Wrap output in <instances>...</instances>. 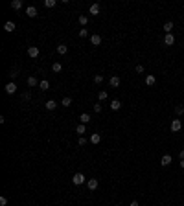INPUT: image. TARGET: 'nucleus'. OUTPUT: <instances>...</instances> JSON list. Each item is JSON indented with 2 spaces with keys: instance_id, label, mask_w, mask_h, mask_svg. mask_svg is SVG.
Segmentation results:
<instances>
[{
  "instance_id": "obj_32",
  "label": "nucleus",
  "mask_w": 184,
  "mask_h": 206,
  "mask_svg": "<svg viewBox=\"0 0 184 206\" xmlns=\"http://www.w3.org/2000/svg\"><path fill=\"white\" fill-rule=\"evenodd\" d=\"M22 99H24V101H30V99H31V94H30V92H22Z\"/></svg>"
},
{
  "instance_id": "obj_33",
  "label": "nucleus",
  "mask_w": 184,
  "mask_h": 206,
  "mask_svg": "<svg viewBox=\"0 0 184 206\" xmlns=\"http://www.w3.org/2000/svg\"><path fill=\"white\" fill-rule=\"evenodd\" d=\"M87 35H88V30H85V28H83V30H79V37H83V39H85Z\"/></svg>"
},
{
  "instance_id": "obj_2",
  "label": "nucleus",
  "mask_w": 184,
  "mask_h": 206,
  "mask_svg": "<svg viewBox=\"0 0 184 206\" xmlns=\"http://www.w3.org/2000/svg\"><path fill=\"white\" fill-rule=\"evenodd\" d=\"M72 182L76 184V186H81V184L85 182V175L83 173H76V175L72 177Z\"/></svg>"
},
{
  "instance_id": "obj_3",
  "label": "nucleus",
  "mask_w": 184,
  "mask_h": 206,
  "mask_svg": "<svg viewBox=\"0 0 184 206\" xmlns=\"http://www.w3.org/2000/svg\"><path fill=\"white\" fill-rule=\"evenodd\" d=\"M98 186H99V182H98V178H88L87 180V188L90 190V191H94V190H98Z\"/></svg>"
},
{
  "instance_id": "obj_29",
  "label": "nucleus",
  "mask_w": 184,
  "mask_h": 206,
  "mask_svg": "<svg viewBox=\"0 0 184 206\" xmlns=\"http://www.w3.org/2000/svg\"><path fill=\"white\" fill-rule=\"evenodd\" d=\"M94 83L101 85V83H103V75H101V74H96V75H94Z\"/></svg>"
},
{
  "instance_id": "obj_9",
  "label": "nucleus",
  "mask_w": 184,
  "mask_h": 206,
  "mask_svg": "<svg viewBox=\"0 0 184 206\" xmlns=\"http://www.w3.org/2000/svg\"><path fill=\"white\" fill-rule=\"evenodd\" d=\"M109 83H111V87H114V88H118V87H120V83H121V81H120V77H118V75H112V77H111V79H109Z\"/></svg>"
},
{
  "instance_id": "obj_34",
  "label": "nucleus",
  "mask_w": 184,
  "mask_h": 206,
  "mask_svg": "<svg viewBox=\"0 0 184 206\" xmlns=\"http://www.w3.org/2000/svg\"><path fill=\"white\" fill-rule=\"evenodd\" d=\"M136 72H138V74H144V65H136Z\"/></svg>"
},
{
  "instance_id": "obj_30",
  "label": "nucleus",
  "mask_w": 184,
  "mask_h": 206,
  "mask_svg": "<svg viewBox=\"0 0 184 206\" xmlns=\"http://www.w3.org/2000/svg\"><path fill=\"white\" fill-rule=\"evenodd\" d=\"M55 0H44V6H46V8H55Z\"/></svg>"
},
{
  "instance_id": "obj_26",
  "label": "nucleus",
  "mask_w": 184,
  "mask_h": 206,
  "mask_svg": "<svg viewBox=\"0 0 184 206\" xmlns=\"http://www.w3.org/2000/svg\"><path fill=\"white\" fill-rule=\"evenodd\" d=\"M39 87H40V90H48V88H50V83H48L46 79H43V81L39 83Z\"/></svg>"
},
{
  "instance_id": "obj_16",
  "label": "nucleus",
  "mask_w": 184,
  "mask_h": 206,
  "mask_svg": "<svg viewBox=\"0 0 184 206\" xmlns=\"http://www.w3.org/2000/svg\"><path fill=\"white\" fill-rule=\"evenodd\" d=\"M76 133H77L79 136H83V134L87 133V129H85V123H79V125L76 127Z\"/></svg>"
},
{
  "instance_id": "obj_15",
  "label": "nucleus",
  "mask_w": 184,
  "mask_h": 206,
  "mask_svg": "<svg viewBox=\"0 0 184 206\" xmlns=\"http://www.w3.org/2000/svg\"><path fill=\"white\" fill-rule=\"evenodd\" d=\"M90 142L94 143V146H96V143H99V142H101V134H99V133H94V134L90 136Z\"/></svg>"
},
{
  "instance_id": "obj_20",
  "label": "nucleus",
  "mask_w": 184,
  "mask_h": 206,
  "mask_svg": "<svg viewBox=\"0 0 184 206\" xmlns=\"http://www.w3.org/2000/svg\"><path fill=\"white\" fill-rule=\"evenodd\" d=\"M79 120H81V123H85V125H87V123H88V121H90V114H87V112H83V114H81V116H79Z\"/></svg>"
},
{
  "instance_id": "obj_1",
  "label": "nucleus",
  "mask_w": 184,
  "mask_h": 206,
  "mask_svg": "<svg viewBox=\"0 0 184 206\" xmlns=\"http://www.w3.org/2000/svg\"><path fill=\"white\" fill-rule=\"evenodd\" d=\"M169 129H171L173 133H179L180 129H182V121H180L179 118H175V120L171 121V125H169Z\"/></svg>"
},
{
  "instance_id": "obj_14",
  "label": "nucleus",
  "mask_w": 184,
  "mask_h": 206,
  "mask_svg": "<svg viewBox=\"0 0 184 206\" xmlns=\"http://www.w3.org/2000/svg\"><path fill=\"white\" fill-rule=\"evenodd\" d=\"M156 83V77H155V75H146V85L147 87H153Z\"/></svg>"
},
{
  "instance_id": "obj_19",
  "label": "nucleus",
  "mask_w": 184,
  "mask_h": 206,
  "mask_svg": "<svg viewBox=\"0 0 184 206\" xmlns=\"http://www.w3.org/2000/svg\"><path fill=\"white\" fill-rule=\"evenodd\" d=\"M90 43H92L94 46H99V44H101V37H99V35H92V37H90Z\"/></svg>"
},
{
  "instance_id": "obj_35",
  "label": "nucleus",
  "mask_w": 184,
  "mask_h": 206,
  "mask_svg": "<svg viewBox=\"0 0 184 206\" xmlns=\"http://www.w3.org/2000/svg\"><path fill=\"white\" fill-rule=\"evenodd\" d=\"M0 206H8V199L6 197H0Z\"/></svg>"
},
{
  "instance_id": "obj_39",
  "label": "nucleus",
  "mask_w": 184,
  "mask_h": 206,
  "mask_svg": "<svg viewBox=\"0 0 184 206\" xmlns=\"http://www.w3.org/2000/svg\"><path fill=\"white\" fill-rule=\"evenodd\" d=\"M129 206H140V204H138V201H133V202L129 204Z\"/></svg>"
},
{
  "instance_id": "obj_37",
  "label": "nucleus",
  "mask_w": 184,
  "mask_h": 206,
  "mask_svg": "<svg viewBox=\"0 0 184 206\" xmlns=\"http://www.w3.org/2000/svg\"><path fill=\"white\" fill-rule=\"evenodd\" d=\"M9 75H11V79H15L18 74H17V70H11V72H9Z\"/></svg>"
},
{
  "instance_id": "obj_4",
  "label": "nucleus",
  "mask_w": 184,
  "mask_h": 206,
  "mask_svg": "<svg viewBox=\"0 0 184 206\" xmlns=\"http://www.w3.org/2000/svg\"><path fill=\"white\" fill-rule=\"evenodd\" d=\"M164 44H166V46H173V44H175V35H173V33H166Z\"/></svg>"
},
{
  "instance_id": "obj_17",
  "label": "nucleus",
  "mask_w": 184,
  "mask_h": 206,
  "mask_svg": "<svg viewBox=\"0 0 184 206\" xmlns=\"http://www.w3.org/2000/svg\"><path fill=\"white\" fill-rule=\"evenodd\" d=\"M66 52H68V46L66 44H59L57 46V53H59V55H65Z\"/></svg>"
},
{
  "instance_id": "obj_24",
  "label": "nucleus",
  "mask_w": 184,
  "mask_h": 206,
  "mask_svg": "<svg viewBox=\"0 0 184 206\" xmlns=\"http://www.w3.org/2000/svg\"><path fill=\"white\" fill-rule=\"evenodd\" d=\"M55 107H57V103L53 101V99H48V101H46V109H48V111H53Z\"/></svg>"
},
{
  "instance_id": "obj_12",
  "label": "nucleus",
  "mask_w": 184,
  "mask_h": 206,
  "mask_svg": "<svg viewBox=\"0 0 184 206\" xmlns=\"http://www.w3.org/2000/svg\"><path fill=\"white\" fill-rule=\"evenodd\" d=\"M4 30L8 31V33H11V31H15V22H11V20H8V22L4 24Z\"/></svg>"
},
{
  "instance_id": "obj_6",
  "label": "nucleus",
  "mask_w": 184,
  "mask_h": 206,
  "mask_svg": "<svg viewBox=\"0 0 184 206\" xmlns=\"http://www.w3.org/2000/svg\"><path fill=\"white\" fill-rule=\"evenodd\" d=\"M173 162V156L171 155H164V156H162V158H160V166H169V164H171Z\"/></svg>"
},
{
  "instance_id": "obj_31",
  "label": "nucleus",
  "mask_w": 184,
  "mask_h": 206,
  "mask_svg": "<svg viewBox=\"0 0 184 206\" xmlns=\"http://www.w3.org/2000/svg\"><path fill=\"white\" fill-rule=\"evenodd\" d=\"M103 111V107H101V103L98 101V103H94V112H101Z\"/></svg>"
},
{
  "instance_id": "obj_22",
  "label": "nucleus",
  "mask_w": 184,
  "mask_h": 206,
  "mask_svg": "<svg viewBox=\"0 0 184 206\" xmlns=\"http://www.w3.org/2000/svg\"><path fill=\"white\" fill-rule=\"evenodd\" d=\"M175 114H177V116H182V114H184V103H180V105L175 107Z\"/></svg>"
},
{
  "instance_id": "obj_10",
  "label": "nucleus",
  "mask_w": 184,
  "mask_h": 206,
  "mask_svg": "<svg viewBox=\"0 0 184 206\" xmlns=\"http://www.w3.org/2000/svg\"><path fill=\"white\" fill-rule=\"evenodd\" d=\"M109 107H111V111H118V109L121 107V101L120 99H112L111 103H109Z\"/></svg>"
},
{
  "instance_id": "obj_5",
  "label": "nucleus",
  "mask_w": 184,
  "mask_h": 206,
  "mask_svg": "<svg viewBox=\"0 0 184 206\" xmlns=\"http://www.w3.org/2000/svg\"><path fill=\"white\" fill-rule=\"evenodd\" d=\"M26 15H28L30 18H35L37 17V8L35 6H28V8H26Z\"/></svg>"
},
{
  "instance_id": "obj_7",
  "label": "nucleus",
  "mask_w": 184,
  "mask_h": 206,
  "mask_svg": "<svg viewBox=\"0 0 184 206\" xmlns=\"http://www.w3.org/2000/svg\"><path fill=\"white\" fill-rule=\"evenodd\" d=\"M39 53H40V52H39V48H37V46H30V48H28V55H30L31 59L39 57Z\"/></svg>"
},
{
  "instance_id": "obj_38",
  "label": "nucleus",
  "mask_w": 184,
  "mask_h": 206,
  "mask_svg": "<svg viewBox=\"0 0 184 206\" xmlns=\"http://www.w3.org/2000/svg\"><path fill=\"white\" fill-rule=\"evenodd\" d=\"M179 158H180V160H184V149H180V151H179Z\"/></svg>"
},
{
  "instance_id": "obj_8",
  "label": "nucleus",
  "mask_w": 184,
  "mask_h": 206,
  "mask_svg": "<svg viewBox=\"0 0 184 206\" xmlns=\"http://www.w3.org/2000/svg\"><path fill=\"white\" fill-rule=\"evenodd\" d=\"M4 90L8 92V94H15V92H17V85L13 83V81H9V83L4 87Z\"/></svg>"
},
{
  "instance_id": "obj_25",
  "label": "nucleus",
  "mask_w": 184,
  "mask_h": 206,
  "mask_svg": "<svg viewBox=\"0 0 184 206\" xmlns=\"http://www.w3.org/2000/svg\"><path fill=\"white\" fill-rule=\"evenodd\" d=\"M52 70H53V74H57V72L63 70V65H61V63H53L52 65Z\"/></svg>"
},
{
  "instance_id": "obj_11",
  "label": "nucleus",
  "mask_w": 184,
  "mask_h": 206,
  "mask_svg": "<svg viewBox=\"0 0 184 206\" xmlns=\"http://www.w3.org/2000/svg\"><path fill=\"white\" fill-rule=\"evenodd\" d=\"M26 83H28V87H30V88H33V87H37V85H39V81H37V77H35V75H30Z\"/></svg>"
},
{
  "instance_id": "obj_40",
  "label": "nucleus",
  "mask_w": 184,
  "mask_h": 206,
  "mask_svg": "<svg viewBox=\"0 0 184 206\" xmlns=\"http://www.w3.org/2000/svg\"><path fill=\"white\" fill-rule=\"evenodd\" d=\"M180 168H182V169H184V160H180Z\"/></svg>"
},
{
  "instance_id": "obj_28",
  "label": "nucleus",
  "mask_w": 184,
  "mask_h": 206,
  "mask_svg": "<svg viewBox=\"0 0 184 206\" xmlns=\"http://www.w3.org/2000/svg\"><path fill=\"white\" fill-rule=\"evenodd\" d=\"M61 105H63V107H70V105H72V98H63Z\"/></svg>"
},
{
  "instance_id": "obj_21",
  "label": "nucleus",
  "mask_w": 184,
  "mask_h": 206,
  "mask_svg": "<svg viewBox=\"0 0 184 206\" xmlns=\"http://www.w3.org/2000/svg\"><path fill=\"white\" fill-rule=\"evenodd\" d=\"M11 8L13 9H20L22 8V0H11Z\"/></svg>"
},
{
  "instance_id": "obj_18",
  "label": "nucleus",
  "mask_w": 184,
  "mask_h": 206,
  "mask_svg": "<svg viewBox=\"0 0 184 206\" xmlns=\"http://www.w3.org/2000/svg\"><path fill=\"white\" fill-rule=\"evenodd\" d=\"M164 31L166 33H173V22L171 20H168V22L164 24Z\"/></svg>"
},
{
  "instance_id": "obj_23",
  "label": "nucleus",
  "mask_w": 184,
  "mask_h": 206,
  "mask_svg": "<svg viewBox=\"0 0 184 206\" xmlns=\"http://www.w3.org/2000/svg\"><path fill=\"white\" fill-rule=\"evenodd\" d=\"M107 98H109V94H107L105 90H99V92H98V101H105Z\"/></svg>"
},
{
  "instance_id": "obj_27",
  "label": "nucleus",
  "mask_w": 184,
  "mask_h": 206,
  "mask_svg": "<svg viewBox=\"0 0 184 206\" xmlns=\"http://www.w3.org/2000/svg\"><path fill=\"white\" fill-rule=\"evenodd\" d=\"M77 20H79V24H83V26H87V24H88V17H87V15H79V18H77Z\"/></svg>"
},
{
  "instance_id": "obj_36",
  "label": "nucleus",
  "mask_w": 184,
  "mask_h": 206,
  "mask_svg": "<svg viewBox=\"0 0 184 206\" xmlns=\"http://www.w3.org/2000/svg\"><path fill=\"white\" fill-rule=\"evenodd\" d=\"M85 143H87V138L85 136H79V146H85Z\"/></svg>"
},
{
  "instance_id": "obj_13",
  "label": "nucleus",
  "mask_w": 184,
  "mask_h": 206,
  "mask_svg": "<svg viewBox=\"0 0 184 206\" xmlns=\"http://www.w3.org/2000/svg\"><path fill=\"white\" fill-rule=\"evenodd\" d=\"M88 13H90V15H99V4H92Z\"/></svg>"
}]
</instances>
